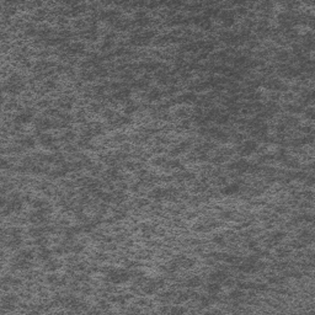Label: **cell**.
<instances>
[{"instance_id": "obj_14", "label": "cell", "mask_w": 315, "mask_h": 315, "mask_svg": "<svg viewBox=\"0 0 315 315\" xmlns=\"http://www.w3.org/2000/svg\"><path fill=\"white\" fill-rule=\"evenodd\" d=\"M33 257V254L31 251H27V250H24L19 254V259H25V260H31Z\"/></svg>"}, {"instance_id": "obj_16", "label": "cell", "mask_w": 315, "mask_h": 315, "mask_svg": "<svg viewBox=\"0 0 315 315\" xmlns=\"http://www.w3.org/2000/svg\"><path fill=\"white\" fill-rule=\"evenodd\" d=\"M213 241H214L215 244H218V245H223V244L225 243V240H224V238H223L222 235H217L215 238L213 239Z\"/></svg>"}, {"instance_id": "obj_7", "label": "cell", "mask_w": 315, "mask_h": 315, "mask_svg": "<svg viewBox=\"0 0 315 315\" xmlns=\"http://www.w3.org/2000/svg\"><path fill=\"white\" fill-rule=\"evenodd\" d=\"M38 257L43 261H48V260H51V251L46 246H43V248H41L40 252H38Z\"/></svg>"}, {"instance_id": "obj_11", "label": "cell", "mask_w": 315, "mask_h": 315, "mask_svg": "<svg viewBox=\"0 0 315 315\" xmlns=\"http://www.w3.org/2000/svg\"><path fill=\"white\" fill-rule=\"evenodd\" d=\"M201 278L199 277H192V278H190L187 282H186V284L188 286V287H197V286H199L201 284Z\"/></svg>"}, {"instance_id": "obj_9", "label": "cell", "mask_w": 315, "mask_h": 315, "mask_svg": "<svg viewBox=\"0 0 315 315\" xmlns=\"http://www.w3.org/2000/svg\"><path fill=\"white\" fill-rule=\"evenodd\" d=\"M40 142H41L42 145L49 146V145L53 143V139H52V137H49V135H47V134H43V135L40 137Z\"/></svg>"}, {"instance_id": "obj_10", "label": "cell", "mask_w": 315, "mask_h": 315, "mask_svg": "<svg viewBox=\"0 0 315 315\" xmlns=\"http://www.w3.org/2000/svg\"><path fill=\"white\" fill-rule=\"evenodd\" d=\"M35 139L33 138H25V139H22L21 140V144H22V146H25V148H33L35 146Z\"/></svg>"}, {"instance_id": "obj_15", "label": "cell", "mask_w": 315, "mask_h": 315, "mask_svg": "<svg viewBox=\"0 0 315 315\" xmlns=\"http://www.w3.org/2000/svg\"><path fill=\"white\" fill-rule=\"evenodd\" d=\"M241 292L240 290H230L229 292V295H230V298H233V299H235V298H240L241 297Z\"/></svg>"}, {"instance_id": "obj_19", "label": "cell", "mask_w": 315, "mask_h": 315, "mask_svg": "<svg viewBox=\"0 0 315 315\" xmlns=\"http://www.w3.org/2000/svg\"><path fill=\"white\" fill-rule=\"evenodd\" d=\"M230 215H231V212H224V213H222V217H223V218H230Z\"/></svg>"}, {"instance_id": "obj_13", "label": "cell", "mask_w": 315, "mask_h": 315, "mask_svg": "<svg viewBox=\"0 0 315 315\" xmlns=\"http://www.w3.org/2000/svg\"><path fill=\"white\" fill-rule=\"evenodd\" d=\"M265 151L266 154H276L278 151V145L276 144H268L266 148H265Z\"/></svg>"}, {"instance_id": "obj_5", "label": "cell", "mask_w": 315, "mask_h": 315, "mask_svg": "<svg viewBox=\"0 0 315 315\" xmlns=\"http://www.w3.org/2000/svg\"><path fill=\"white\" fill-rule=\"evenodd\" d=\"M226 273L225 272H223V271H215V272H213V273H211V276H209V279L212 281V282H218V283H220V282H223V281H225L226 279Z\"/></svg>"}, {"instance_id": "obj_6", "label": "cell", "mask_w": 315, "mask_h": 315, "mask_svg": "<svg viewBox=\"0 0 315 315\" xmlns=\"http://www.w3.org/2000/svg\"><path fill=\"white\" fill-rule=\"evenodd\" d=\"M220 290H222V286H219L218 282H212V283L207 287V292H208V294H211V295H215V294H218Z\"/></svg>"}, {"instance_id": "obj_2", "label": "cell", "mask_w": 315, "mask_h": 315, "mask_svg": "<svg viewBox=\"0 0 315 315\" xmlns=\"http://www.w3.org/2000/svg\"><path fill=\"white\" fill-rule=\"evenodd\" d=\"M239 191H240V185L239 184H229L225 187H223L220 192L224 196H233V195H236Z\"/></svg>"}, {"instance_id": "obj_1", "label": "cell", "mask_w": 315, "mask_h": 315, "mask_svg": "<svg viewBox=\"0 0 315 315\" xmlns=\"http://www.w3.org/2000/svg\"><path fill=\"white\" fill-rule=\"evenodd\" d=\"M107 276H108V279L112 283L120 284V283L127 282L129 279V277H131V273L124 271V270H111Z\"/></svg>"}, {"instance_id": "obj_3", "label": "cell", "mask_w": 315, "mask_h": 315, "mask_svg": "<svg viewBox=\"0 0 315 315\" xmlns=\"http://www.w3.org/2000/svg\"><path fill=\"white\" fill-rule=\"evenodd\" d=\"M257 148V144L255 142H251V140H248L246 143L243 144L241 146V154L243 155H251L252 153H255Z\"/></svg>"}, {"instance_id": "obj_4", "label": "cell", "mask_w": 315, "mask_h": 315, "mask_svg": "<svg viewBox=\"0 0 315 315\" xmlns=\"http://www.w3.org/2000/svg\"><path fill=\"white\" fill-rule=\"evenodd\" d=\"M31 120H32V115H31L30 112H22V113H20V115L16 116L15 122L19 123V124L26 126V124H28V123L31 122Z\"/></svg>"}, {"instance_id": "obj_17", "label": "cell", "mask_w": 315, "mask_h": 315, "mask_svg": "<svg viewBox=\"0 0 315 315\" xmlns=\"http://www.w3.org/2000/svg\"><path fill=\"white\" fill-rule=\"evenodd\" d=\"M298 32H299V33H306V32H308V27H305V26H299V27H298Z\"/></svg>"}, {"instance_id": "obj_18", "label": "cell", "mask_w": 315, "mask_h": 315, "mask_svg": "<svg viewBox=\"0 0 315 315\" xmlns=\"http://www.w3.org/2000/svg\"><path fill=\"white\" fill-rule=\"evenodd\" d=\"M171 313H177V314L180 313V314H181V313H185V310L181 309V308H174V309L171 310Z\"/></svg>"}, {"instance_id": "obj_8", "label": "cell", "mask_w": 315, "mask_h": 315, "mask_svg": "<svg viewBox=\"0 0 315 315\" xmlns=\"http://www.w3.org/2000/svg\"><path fill=\"white\" fill-rule=\"evenodd\" d=\"M166 193H168V192H166L165 190H163V188H155V190L151 192V197H154V198H161V197H165Z\"/></svg>"}, {"instance_id": "obj_12", "label": "cell", "mask_w": 315, "mask_h": 315, "mask_svg": "<svg viewBox=\"0 0 315 315\" xmlns=\"http://www.w3.org/2000/svg\"><path fill=\"white\" fill-rule=\"evenodd\" d=\"M58 264L55 262V261H53V260H48V261H46V270H48V271H55L57 268H58Z\"/></svg>"}]
</instances>
